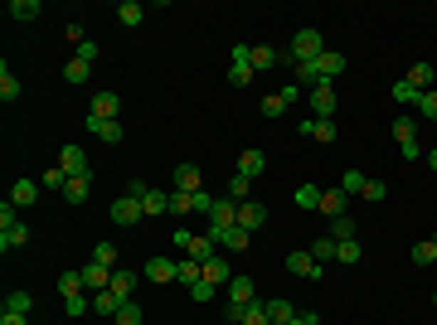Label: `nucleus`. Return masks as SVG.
I'll return each instance as SVG.
<instances>
[{
    "label": "nucleus",
    "mask_w": 437,
    "mask_h": 325,
    "mask_svg": "<svg viewBox=\"0 0 437 325\" xmlns=\"http://www.w3.org/2000/svg\"><path fill=\"white\" fill-rule=\"evenodd\" d=\"M214 292H218V287H209V282H194V287H190V297L199 301V306H204V301H214Z\"/></svg>",
    "instance_id": "55"
},
{
    "label": "nucleus",
    "mask_w": 437,
    "mask_h": 325,
    "mask_svg": "<svg viewBox=\"0 0 437 325\" xmlns=\"http://www.w3.org/2000/svg\"><path fill=\"white\" fill-rule=\"evenodd\" d=\"M175 190H185V194H199V190H204V170L185 161L180 170H175Z\"/></svg>",
    "instance_id": "11"
},
{
    "label": "nucleus",
    "mask_w": 437,
    "mask_h": 325,
    "mask_svg": "<svg viewBox=\"0 0 437 325\" xmlns=\"http://www.w3.org/2000/svg\"><path fill=\"white\" fill-rule=\"evenodd\" d=\"M0 97H5V102H15V97H20V78L10 73V63H0Z\"/></svg>",
    "instance_id": "35"
},
{
    "label": "nucleus",
    "mask_w": 437,
    "mask_h": 325,
    "mask_svg": "<svg viewBox=\"0 0 437 325\" xmlns=\"http://www.w3.org/2000/svg\"><path fill=\"white\" fill-rule=\"evenodd\" d=\"M287 272H292V277H306V282H321V262L311 257V247L292 252V257H287Z\"/></svg>",
    "instance_id": "5"
},
{
    "label": "nucleus",
    "mask_w": 437,
    "mask_h": 325,
    "mask_svg": "<svg viewBox=\"0 0 437 325\" xmlns=\"http://www.w3.org/2000/svg\"><path fill=\"white\" fill-rule=\"evenodd\" d=\"M326 54V44H321V29H297L292 34V49L282 58H292V63H311V58H321Z\"/></svg>",
    "instance_id": "1"
},
{
    "label": "nucleus",
    "mask_w": 437,
    "mask_h": 325,
    "mask_svg": "<svg viewBox=\"0 0 437 325\" xmlns=\"http://www.w3.org/2000/svg\"><path fill=\"white\" fill-rule=\"evenodd\" d=\"M204 282H209V287H228V282H233V267H228L223 252H214V257L204 262Z\"/></svg>",
    "instance_id": "10"
},
{
    "label": "nucleus",
    "mask_w": 437,
    "mask_h": 325,
    "mask_svg": "<svg viewBox=\"0 0 437 325\" xmlns=\"http://www.w3.org/2000/svg\"><path fill=\"white\" fill-rule=\"evenodd\" d=\"M238 325H273V316H268V301H253V306L243 311V321H238Z\"/></svg>",
    "instance_id": "40"
},
{
    "label": "nucleus",
    "mask_w": 437,
    "mask_h": 325,
    "mask_svg": "<svg viewBox=\"0 0 437 325\" xmlns=\"http://www.w3.org/2000/svg\"><path fill=\"white\" fill-rule=\"evenodd\" d=\"M384 194H389V185H384V180H364V199H369V204H379Z\"/></svg>",
    "instance_id": "53"
},
{
    "label": "nucleus",
    "mask_w": 437,
    "mask_h": 325,
    "mask_svg": "<svg viewBox=\"0 0 437 325\" xmlns=\"http://www.w3.org/2000/svg\"><path fill=\"white\" fill-rule=\"evenodd\" d=\"M29 243V228L25 223H15V228H5V233H0V247H5V252H10V247H25Z\"/></svg>",
    "instance_id": "37"
},
{
    "label": "nucleus",
    "mask_w": 437,
    "mask_h": 325,
    "mask_svg": "<svg viewBox=\"0 0 437 325\" xmlns=\"http://www.w3.org/2000/svg\"><path fill=\"white\" fill-rule=\"evenodd\" d=\"M112 272H117V267H102V262H93V257H88V267H83V282H88L93 292H107V287H112Z\"/></svg>",
    "instance_id": "17"
},
{
    "label": "nucleus",
    "mask_w": 437,
    "mask_h": 325,
    "mask_svg": "<svg viewBox=\"0 0 437 325\" xmlns=\"http://www.w3.org/2000/svg\"><path fill=\"white\" fill-rule=\"evenodd\" d=\"M433 243H437V238H433Z\"/></svg>",
    "instance_id": "62"
},
{
    "label": "nucleus",
    "mask_w": 437,
    "mask_h": 325,
    "mask_svg": "<svg viewBox=\"0 0 437 325\" xmlns=\"http://www.w3.org/2000/svg\"><path fill=\"white\" fill-rule=\"evenodd\" d=\"M93 311H98V316H117V311H122V301L112 297V292H93Z\"/></svg>",
    "instance_id": "39"
},
{
    "label": "nucleus",
    "mask_w": 437,
    "mask_h": 325,
    "mask_svg": "<svg viewBox=\"0 0 437 325\" xmlns=\"http://www.w3.org/2000/svg\"><path fill=\"white\" fill-rule=\"evenodd\" d=\"M223 292H228V301H233V306H253V301H258V287H253V277H233Z\"/></svg>",
    "instance_id": "14"
},
{
    "label": "nucleus",
    "mask_w": 437,
    "mask_h": 325,
    "mask_svg": "<svg viewBox=\"0 0 437 325\" xmlns=\"http://www.w3.org/2000/svg\"><path fill=\"white\" fill-rule=\"evenodd\" d=\"M394 102H423V92H418L409 78H399L394 82Z\"/></svg>",
    "instance_id": "46"
},
{
    "label": "nucleus",
    "mask_w": 437,
    "mask_h": 325,
    "mask_svg": "<svg viewBox=\"0 0 437 325\" xmlns=\"http://www.w3.org/2000/svg\"><path fill=\"white\" fill-rule=\"evenodd\" d=\"M39 185H44V190H58V194H63V185H68V170H44V175H39Z\"/></svg>",
    "instance_id": "49"
},
{
    "label": "nucleus",
    "mask_w": 437,
    "mask_h": 325,
    "mask_svg": "<svg viewBox=\"0 0 437 325\" xmlns=\"http://www.w3.org/2000/svg\"><path fill=\"white\" fill-rule=\"evenodd\" d=\"M243 311H248V306H233V301H228V306H223V321L238 325V321H243Z\"/></svg>",
    "instance_id": "58"
},
{
    "label": "nucleus",
    "mask_w": 437,
    "mask_h": 325,
    "mask_svg": "<svg viewBox=\"0 0 437 325\" xmlns=\"http://www.w3.org/2000/svg\"><path fill=\"white\" fill-rule=\"evenodd\" d=\"M306 102H311V112H316V117H321V122H330V117H335V82H316V87H311V92H306Z\"/></svg>",
    "instance_id": "2"
},
{
    "label": "nucleus",
    "mask_w": 437,
    "mask_h": 325,
    "mask_svg": "<svg viewBox=\"0 0 437 325\" xmlns=\"http://www.w3.org/2000/svg\"><path fill=\"white\" fill-rule=\"evenodd\" d=\"M394 141H399V151H404L409 161H418V122H413V117H399V122H394Z\"/></svg>",
    "instance_id": "4"
},
{
    "label": "nucleus",
    "mask_w": 437,
    "mask_h": 325,
    "mask_svg": "<svg viewBox=\"0 0 437 325\" xmlns=\"http://www.w3.org/2000/svg\"><path fill=\"white\" fill-rule=\"evenodd\" d=\"M409 82L418 87V92H433V87H437V73H433V63H413V68H409Z\"/></svg>",
    "instance_id": "23"
},
{
    "label": "nucleus",
    "mask_w": 437,
    "mask_h": 325,
    "mask_svg": "<svg viewBox=\"0 0 437 325\" xmlns=\"http://www.w3.org/2000/svg\"><path fill=\"white\" fill-rule=\"evenodd\" d=\"M83 287H88V282H83V272H63V277H58V297H63V301L83 297Z\"/></svg>",
    "instance_id": "32"
},
{
    "label": "nucleus",
    "mask_w": 437,
    "mask_h": 325,
    "mask_svg": "<svg viewBox=\"0 0 437 325\" xmlns=\"http://www.w3.org/2000/svg\"><path fill=\"white\" fill-rule=\"evenodd\" d=\"M418 112H423L428 122H437V87H433V92H423V102H418Z\"/></svg>",
    "instance_id": "54"
},
{
    "label": "nucleus",
    "mask_w": 437,
    "mask_h": 325,
    "mask_svg": "<svg viewBox=\"0 0 437 325\" xmlns=\"http://www.w3.org/2000/svg\"><path fill=\"white\" fill-rule=\"evenodd\" d=\"M268 223V204H258V199H248V204H238V228H248V233H258Z\"/></svg>",
    "instance_id": "8"
},
{
    "label": "nucleus",
    "mask_w": 437,
    "mask_h": 325,
    "mask_svg": "<svg viewBox=\"0 0 437 325\" xmlns=\"http://www.w3.org/2000/svg\"><path fill=\"white\" fill-rule=\"evenodd\" d=\"M248 58H253V68H258V73H263V68H277V63H282V54H277L273 44H258V49H253Z\"/></svg>",
    "instance_id": "31"
},
{
    "label": "nucleus",
    "mask_w": 437,
    "mask_h": 325,
    "mask_svg": "<svg viewBox=\"0 0 437 325\" xmlns=\"http://www.w3.org/2000/svg\"><path fill=\"white\" fill-rule=\"evenodd\" d=\"M345 209H350V194H345V190H326V194H321V214L340 218Z\"/></svg>",
    "instance_id": "22"
},
{
    "label": "nucleus",
    "mask_w": 437,
    "mask_h": 325,
    "mask_svg": "<svg viewBox=\"0 0 437 325\" xmlns=\"http://www.w3.org/2000/svg\"><path fill=\"white\" fill-rule=\"evenodd\" d=\"M175 277H180L185 287H194V282H204V262H194V257H180V262H175Z\"/></svg>",
    "instance_id": "28"
},
{
    "label": "nucleus",
    "mask_w": 437,
    "mask_h": 325,
    "mask_svg": "<svg viewBox=\"0 0 437 325\" xmlns=\"http://www.w3.org/2000/svg\"><path fill=\"white\" fill-rule=\"evenodd\" d=\"M316 73H321L326 82H335L340 73H345V54H330V49H326V54L316 58Z\"/></svg>",
    "instance_id": "21"
},
{
    "label": "nucleus",
    "mask_w": 437,
    "mask_h": 325,
    "mask_svg": "<svg viewBox=\"0 0 437 325\" xmlns=\"http://www.w3.org/2000/svg\"><path fill=\"white\" fill-rule=\"evenodd\" d=\"M335 247H340V243L326 233V238H316V243H311V257H316V262H330V257H335Z\"/></svg>",
    "instance_id": "45"
},
{
    "label": "nucleus",
    "mask_w": 437,
    "mask_h": 325,
    "mask_svg": "<svg viewBox=\"0 0 437 325\" xmlns=\"http://www.w3.org/2000/svg\"><path fill=\"white\" fill-rule=\"evenodd\" d=\"M428 165H433V170H437V146H433V151H428Z\"/></svg>",
    "instance_id": "61"
},
{
    "label": "nucleus",
    "mask_w": 437,
    "mask_h": 325,
    "mask_svg": "<svg viewBox=\"0 0 437 325\" xmlns=\"http://www.w3.org/2000/svg\"><path fill=\"white\" fill-rule=\"evenodd\" d=\"M39 15V0H10V20H20V25H29Z\"/></svg>",
    "instance_id": "36"
},
{
    "label": "nucleus",
    "mask_w": 437,
    "mask_h": 325,
    "mask_svg": "<svg viewBox=\"0 0 437 325\" xmlns=\"http://www.w3.org/2000/svg\"><path fill=\"white\" fill-rule=\"evenodd\" d=\"M39 190H44L39 180H15V185H10V204H15V209H29V204L39 199Z\"/></svg>",
    "instance_id": "12"
},
{
    "label": "nucleus",
    "mask_w": 437,
    "mask_h": 325,
    "mask_svg": "<svg viewBox=\"0 0 437 325\" xmlns=\"http://www.w3.org/2000/svg\"><path fill=\"white\" fill-rule=\"evenodd\" d=\"M88 132H98L107 146H117V141H122V122H98V117H88Z\"/></svg>",
    "instance_id": "30"
},
{
    "label": "nucleus",
    "mask_w": 437,
    "mask_h": 325,
    "mask_svg": "<svg viewBox=\"0 0 437 325\" xmlns=\"http://www.w3.org/2000/svg\"><path fill=\"white\" fill-rule=\"evenodd\" d=\"M413 262H418V267H433V262H437V243H433V238H423V243L413 247Z\"/></svg>",
    "instance_id": "42"
},
{
    "label": "nucleus",
    "mask_w": 437,
    "mask_h": 325,
    "mask_svg": "<svg viewBox=\"0 0 437 325\" xmlns=\"http://www.w3.org/2000/svg\"><path fill=\"white\" fill-rule=\"evenodd\" d=\"M340 190L345 194H364V175H359V170H345V175H340Z\"/></svg>",
    "instance_id": "51"
},
{
    "label": "nucleus",
    "mask_w": 437,
    "mask_h": 325,
    "mask_svg": "<svg viewBox=\"0 0 437 325\" xmlns=\"http://www.w3.org/2000/svg\"><path fill=\"white\" fill-rule=\"evenodd\" d=\"M58 170H68V175H88V156H83V146H63V151H58Z\"/></svg>",
    "instance_id": "18"
},
{
    "label": "nucleus",
    "mask_w": 437,
    "mask_h": 325,
    "mask_svg": "<svg viewBox=\"0 0 437 325\" xmlns=\"http://www.w3.org/2000/svg\"><path fill=\"white\" fill-rule=\"evenodd\" d=\"M141 277H146V282H156V287H165V282H180V277H175V262H170V257H151Z\"/></svg>",
    "instance_id": "13"
},
{
    "label": "nucleus",
    "mask_w": 437,
    "mask_h": 325,
    "mask_svg": "<svg viewBox=\"0 0 437 325\" xmlns=\"http://www.w3.org/2000/svg\"><path fill=\"white\" fill-rule=\"evenodd\" d=\"M141 209H146V214H165V209H170V194L165 190H146L141 194Z\"/></svg>",
    "instance_id": "33"
},
{
    "label": "nucleus",
    "mask_w": 437,
    "mask_h": 325,
    "mask_svg": "<svg viewBox=\"0 0 437 325\" xmlns=\"http://www.w3.org/2000/svg\"><path fill=\"white\" fill-rule=\"evenodd\" d=\"M433 301H437V297H433Z\"/></svg>",
    "instance_id": "63"
},
{
    "label": "nucleus",
    "mask_w": 437,
    "mask_h": 325,
    "mask_svg": "<svg viewBox=\"0 0 437 325\" xmlns=\"http://www.w3.org/2000/svg\"><path fill=\"white\" fill-rule=\"evenodd\" d=\"M137 282H141V277L132 267H117V272H112V287H107V292L117 301H132V287H137Z\"/></svg>",
    "instance_id": "15"
},
{
    "label": "nucleus",
    "mask_w": 437,
    "mask_h": 325,
    "mask_svg": "<svg viewBox=\"0 0 437 325\" xmlns=\"http://www.w3.org/2000/svg\"><path fill=\"white\" fill-rule=\"evenodd\" d=\"M248 243H253V233H248V228H228V233L218 238L223 252H248Z\"/></svg>",
    "instance_id": "26"
},
{
    "label": "nucleus",
    "mask_w": 437,
    "mask_h": 325,
    "mask_svg": "<svg viewBox=\"0 0 437 325\" xmlns=\"http://www.w3.org/2000/svg\"><path fill=\"white\" fill-rule=\"evenodd\" d=\"M117 112H122V97H117V92H98L93 107H88V117H98V122H117Z\"/></svg>",
    "instance_id": "9"
},
{
    "label": "nucleus",
    "mask_w": 437,
    "mask_h": 325,
    "mask_svg": "<svg viewBox=\"0 0 437 325\" xmlns=\"http://www.w3.org/2000/svg\"><path fill=\"white\" fill-rule=\"evenodd\" d=\"M297 92H301V87H282V92H268V97L258 102V112H263V117H282V112L297 102Z\"/></svg>",
    "instance_id": "7"
},
{
    "label": "nucleus",
    "mask_w": 437,
    "mask_h": 325,
    "mask_svg": "<svg viewBox=\"0 0 437 325\" xmlns=\"http://www.w3.org/2000/svg\"><path fill=\"white\" fill-rule=\"evenodd\" d=\"M88 190H93V180H88V175H68L63 199H68V204H83V199H88Z\"/></svg>",
    "instance_id": "25"
},
{
    "label": "nucleus",
    "mask_w": 437,
    "mask_h": 325,
    "mask_svg": "<svg viewBox=\"0 0 437 325\" xmlns=\"http://www.w3.org/2000/svg\"><path fill=\"white\" fill-rule=\"evenodd\" d=\"M292 325H316V311H301V316H297Z\"/></svg>",
    "instance_id": "59"
},
{
    "label": "nucleus",
    "mask_w": 437,
    "mask_h": 325,
    "mask_svg": "<svg viewBox=\"0 0 437 325\" xmlns=\"http://www.w3.org/2000/svg\"><path fill=\"white\" fill-rule=\"evenodd\" d=\"M248 54H253V49H243V44L233 49V68H228V82H233V87H248V82H253V73H258Z\"/></svg>",
    "instance_id": "6"
},
{
    "label": "nucleus",
    "mask_w": 437,
    "mask_h": 325,
    "mask_svg": "<svg viewBox=\"0 0 437 325\" xmlns=\"http://www.w3.org/2000/svg\"><path fill=\"white\" fill-rule=\"evenodd\" d=\"M73 58H88V63H93V58H98V44H93V39H88V44H78V49H73Z\"/></svg>",
    "instance_id": "57"
},
{
    "label": "nucleus",
    "mask_w": 437,
    "mask_h": 325,
    "mask_svg": "<svg viewBox=\"0 0 437 325\" xmlns=\"http://www.w3.org/2000/svg\"><path fill=\"white\" fill-rule=\"evenodd\" d=\"M29 311H34L29 292H10V297H5V316H29Z\"/></svg>",
    "instance_id": "34"
},
{
    "label": "nucleus",
    "mask_w": 437,
    "mask_h": 325,
    "mask_svg": "<svg viewBox=\"0 0 437 325\" xmlns=\"http://www.w3.org/2000/svg\"><path fill=\"white\" fill-rule=\"evenodd\" d=\"M0 325H29V316H0Z\"/></svg>",
    "instance_id": "60"
},
{
    "label": "nucleus",
    "mask_w": 437,
    "mask_h": 325,
    "mask_svg": "<svg viewBox=\"0 0 437 325\" xmlns=\"http://www.w3.org/2000/svg\"><path fill=\"white\" fill-rule=\"evenodd\" d=\"M263 170H268V156H263L258 146H248L243 156H238V175H248V180H258Z\"/></svg>",
    "instance_id": "16"
},
{
    "label": "nucleus",
    "mask_w": 437,
    "mask_h": 325,
    "mask_svg": "<svg viewBox=\"0 0 437 325\" xmlns=\"http://www.w3.org/2000/svg\"><path fill=\"white\" fill-rule=\"evenodd\" d=\"M88 73H93L88 58H68V63H63V78H68V82H88Z\"/></svg>",
    "instance_id": "38"
},
{
    "label": "nucleus",
    "mask_w": 437,
    "mask_h": 325,
    "mask_svg": "<svg viewBox=\"0 0 437 325\" xmlns=\"http://www.w3.org/2000/svg\"><path fill=\"white\" fill-rule=\"evenodd\" d=\"M170 214H199V209H194V194L170 190Z\"/></svg>",
    "instance_id": "41"
},
{
    "label": "nucleus",
    "mask_w": 437,
    "mask_h": 325,
    "mask_svg": "<svg viewBox=\"0 0 437 325\" xmlns=\"http://www.w3.org/2000/svg\"><path fill=\"white\" fill-rule=\"evenodd\" d=\"M15 223H20V218H15V204H0V233L15 228Z\"/></svg>",
    "instance_id": "56"
},
{
    "label": "nucleus",
    "mask_w": 437,
    "mask_h": 325,
    "mask_svg": "<svg viewBox=\"0 0 437 325\" xmlns=\"http://www.w3.org/2000/svg\"><path fill=\"white\" fill-rule=\"evenodd\" d=\"M330 238H335V243H350V238H359V228H355V218H350V214H340V218H330Z\"/></svg>",
    "instance_id": "27"
},
{
    "label": "nucleus",
    "mask_w": 437,
    "mask_h": 325,
    "mask_svg": "<svg viewBox=\"0 0 437 325\" xmlns=\"http://www.w3.org/2000/svg\"><path fill=\"white\" fill-rule=\"evenodd\" d=\"M301 136H311V141L330 146V141H335V122H321V117H311V122H301Z\"/></svg>",
    "instance_id": "20"
},
{
    "label": "nucleus",
    "mask_w": 437,
    "mask_h": 325,
    "mask_svg": "<svg viewBox=\"0 0 437 325\" xmlns=\"http://www.w3.org/2000/svg\"><path fill=\"white\" fill-rule=\"evenodd\" d=\"M141 218H146V209H141V199H132V194H122V199L112 204V223H117V228H132Z\"/></svg>",
    "instance_id": "3"
},
{
    "label": "nucleus",
    "mask_w": 437,
    "mask_h": 325,
    "mask_svg": "<svg viewBox=\"0 0 437 325\" xmlns=\"http://www.w3.org/2000/svg\"><path fill=\"white\" fill-rule=\"evenodd\" d=\"M93 262H102V267H122V262H117V247H112V243H98V247H93Z\"/></svg>",
    "instance_id": "50"
},
{
    "label": "nucleus",
    "mask_w": 437,
    "mask_h": 325,
    "mask_svg": "<svg viewBox=\"0 0 437 325\" xmlns=\"http://www.w3.org/2000/svg\"><path fill=\"white\" fill-rule=\"evenodd\" d=\"M117 20H122L127 29H137L141 20H146V5H137V0H122V5H117Z\"/></svg>",
    "instance_id": "29"
},
{
    "label": "nucleus",
    "mask_w": 437,
    "mask_h": 325,
    "mask_svg": "<svg viewBox=\"0 0 437 325\" xmlns=\"http://www.w3.org/2000/svg\"><path fill=\"white\" fill-rule=\"evenodd\" d=\"M112 321H117V325H141L146 316H141V306H137V301H122V311H117Z\"/></svg>",
    "instance_id": "43"
},
{
    "label": "nucleus",
    "mask_w": 437,
    "mask_h": 325,
    "mask_svg": "<svg viewBox=\"0 0 437 325\" xmlns=\"http://www.w3.org/2000/svg\"><path fill=\"white\" fill-rule=\"evenodd\" d=\"M268 316H273V325H292L301 311H297V306H292L287 297H277V301H268Z\"/></svg>",
    "instance_id": "24"
},
{
    "label": "nucleus",
    "mask_w": 437,
    "mask_h": 325,
    "mask_svg": "<svg viewBox=\"0 0 437 325\" xmlns=\"http://www.w3.org/2000/svg\"><path fill=\"white\" fill-rule=\"evenodd\" d=\"M63 311H68V316H88L93 301H88V297H68V301H63Z\"/></svg>",
    "instance_id": "52"
},
{
    "label": "nucleus",
    "mask_w": 437,
    "mask_h": 325,
    "mask_svg": "<svg viewBox=\"0 0 437 325\" xmlns=\"http://www.w3.org/2000/svg\"><path fill=\"white\" fill-rule=\"evenodd\" d=\"M214 252H218V243L209 238V233H194L190 243H185V257H194V262H209Z\"/></svg>",
    "instance_id": "19"
},
{
    "label": "nucleus",
    "mask_w": 437,
    "mask_h": 325,
    "mask_svg": "<svg viewBox=\"0 0 437 325\" xmlns=\"http://www.w3.org/2000/svg\"><path fill=\"white\" fill-rule=\"evenodd\" d=\"M248 190H253V180H248V175H233V180H228V199L248 204Z\"/></svg>",
    "instance_id": "48"
},
{
    "label": "nucleus",
    "mask_w": 437,
    "mask_h": 325,
    "mask_svg": "<svg viewBox=\"0 0 437 325\" xmlns=\"http://www.w3.org/2000/svg\"><path fill=\"white\" fill-rule=\"evenodd\" d=\"M321 194L326 190H316V185H297V204L301 209H321Z\"/></svg>",
    "instance_id": "44"
},
{
    "label": "nucleus",
    "mask_w": 437,
    "mask_h": 325,
    "mask_svg": "<svg viewBox=\"0 0 437 325\" xmlns=\"http://www.w3.org/2000/svg\"><path fill=\"white\" fill-rule=\"evenodd\" d=\"M335 262L355 267V262H359V238H350V243H340V247H335Z\"/></svg>",
    "instance_id": "47"
}]
</instances>
